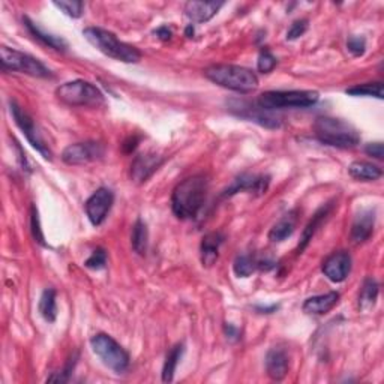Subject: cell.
<instances>
[{
    "label": "cell",
    "instance_id": "cb8c5ba5",
    "mask_svg": "<svg viewBox=\"0 0 384 384\" xmlns=\"http://www.w3.org/2000/svg\"><path fill=\"white\" fill-rule=\"evenodd\" d=\"M378 297V283L374 278H366L361 290L359 296V306L362 311H370L374 308L375 302Z\"/></svg>",
    "mask_w": 384,
    "mask_h": 384
},
{
    "label": "cell",
    "instance_id": "4316f807",
    "mask_svg": "<svg viewBox=\"0 0 384 384\" xmlns=\"http://www.w3.org/2000/svg\"><path fill=\"white\" fill-rule=\"evenodd\" d=\"M329 210H330V206L321 208L317 213H315L314 218L311 219V223L306 225V228L302 233V241H301V243H299V252L303 251L306 248V245L310 243V241H312V236L315 234V232H317L323 221L326 219V216L329 215Z\"/></svg>",
    "mask_w": 384,
    "mask_h": 384
},
{
    "label": "cell",
    "instance_id": "8fae6325",
    "mask_svg": "<svg viewBox=\"0 0 384 384\" xmlns=\"http://www.w3.org/2000/svg\"><path fill=\"white\" fill-rule=\"evenodd\" d=\"M105 148L98 141L70 144L62 152V161L68 165H86L104 158Z\"/></svg>",
    "mask_w": 384,
    "mask_h": 384
},
{
    "label": "cell",
    "instance_id": "7a4b0ae2",
    "mask_svg": "<svg viewBox=\"0 0 384 384\" xmlns=\"http://www.w3.org/2000/svg\"><path fill=\"white\" fill-rule=\"evenodd\" d=\"M83 37L88 39L102 54L114 59V61L123 63H137L140 62L141 53L139 48H135L126 42H122L114 33L101 28H88L83 30Z\"/></svg>",
    "mask_w": 384,
    "mask_h": 384
},
{
    "label": "cell",
    "instance_id": "ab89813d",
    "mask_svg": "<svg viewBox=\"0 0 384 384\" xmlns=\"http://www.w3.org/2000/svg\"><path fill=\"white\" fill-rule=\"evenodd\" d=\"M186 37H188V38H192V37H194V28H192V24H190V26H188V28H186Z\"/></svg>",
    "mask_w": 384,
    "mask_h": 384
},
{
    "label": "cell",
    "instance_id": "5b68a950",
    "mask_svg": "<svg viewBox=\"0 0 384 384\" xmlns=\"http://www.w3.org/2000/svg\"><path fill=\"white\" fill-rule=\"evenodd\" d=\"M320 95L314 90H270L259 98V104L267 110L308 108L317 104Z\"/></svg>",
    "mask_w": 384,
    "mask_h": 384
},
{
    "label": "cell",
    "instance_id": "83f0119b",
    "mask_svg": "<svg viewBox=\"0 0 384 384\" xmlns=\"http://www.w3.org/2000/svg\"><path fill=\"white\" fill-rule=\"evenodd\" d=\"M39 312L46 321L53 323L57 317V305H56V292L53 288H47L39 299Z\"/></svg>",
    "mask_w": 384,
    "mask_h": 384
},
{
    "label": "cell",
    "instance_id": "f546056e",
    "mask_svg": "<svg viewBox=\"0 0 384 384\" xmlns=\"http://www.w3.org/2000/svg\"><path fill=\"white\" fill-rule=\"evenodd\" d=\"M257 267H259V261L254 257H251V255H239L233 264L234 273L239 278L251 276L252 273L257 270Z\"/></svg>",
    "mask_w": 384,
    "mask_h": 384
},
{
    "label": "cell",
    "instance_id": "d6a6232c",
    "mask_svg": "<svg viewBox=\"0 0 384 384\" xmlns=\"http://www.w3.org/2000/svg\"><path fill=\"white\" fill-rule=\"evenodd\" d=\"M86 267L93 269V270H99V269H104L105 264H107V252L104 250H97L93 251V254L90 257L86 260Z\"/></svg>",
    "mask_w": 384,
    "mask_h": 384
},
{
    "label": "cell",
    "instance_id": "d590c367",
    "mask_svg": "<svg viewBox=\"0 0 384 384\" xmlns=\"http://www.w3.org/2000/svg\"><path fill=\"white\" fill-rule=\"evenodd\" d=\"M32 233L35 241L41 245H46L44 242V234L41 232V225H39V216H38V210L35 206H32Z\"/></svg>",
    "mask_w": 384,
    "mask_h": 384
},
{
    "label": "cell",
    "instance_id": "9a60e30c",
    "mask_svg": "<svg viewBox=\"0 0 384 384\" xmlns=\"http://www.w3.org/2000/svg\"><path fill=\"white\" fill-rule=\"evenodd\" d=\"M162 164H164V158L156 153H143L132 162L131 177L137 183H144Z\"/></svg>",
    "mask_w": 384,
    "mask_h": 384
},
{
    "label": "cell",
    "instance_id": "3957f363",
    "mask_svg": "<svg viewBox=\"0 0 384 384\" xmlns=\"http://www.w3.org/2000/svg\"><path fill=\"white\" fill-rule=\"evenodd\" d=\"M314 134L321 143L338 149H353L361 141L356 128L336 117H319L314 123Z\"/></svg>",
    "mask_w": 384,
    "mask_h": 384
},
{
    "label": "cell",
    "instance_id": "277c9868",
    "mask_svg": "<svg viewBox=\"0 0 384 384\" xmlns=\"http://www.w3.org/2000/svg\"><path fill=\"white\" fill-rule=\"evenodd\" d=\"M204 77L221 88L239 93H250L259 88L255 72L237 65H212L204 70Z\"/></svg>",
    "mask_w": 384,
    "mask_h": 384
},
{
    "label": "cell",
    "instance_id": "d4e9b609",
    "mask_svg": "<svg viewBox=\"0 0 384 384\" xmlns=\"http://www.w3.org/2000/svg\"><path fill=\"white\" fill-rule=\"evenodd\" d=\"M183 350H185L183 344H177L172 350H170L167 357H165L164 368H162V381H165V383L173 381L176 368H177V365H179V361L182 359Z\"/></svg>",
    "mask_w": 384,
    "mask_h": 384
},
{
    "label": "cell",
    "instance_id": "4dcf8cb0",
    "mask_svg": "<svg viewBox=\"0 0 384 384\" xmlns=\"http://www.w3.org/2000/svg\"><path fill=\"white\" fill-rule=\"evenodd\" d=\"M53 5L68 17H72V19H80L83 15V10H84L83 2H75V0H72V2H54Z\"/></svg>",
    "mask_w": 384,
    "mask_h": 384
},
{
    "label": "cell",
    "instance_id": "484cf974",
    "mask_svg": "<svg viewBox=\"0 0 384 384\" xmlns=\"http://www.w3.org/2000/svg\"><path fill=\"white\" fill-rule=\"evenodd\" d=\"M131 243H132V250L144 255L148 251V243H149V232H148V225L143 223L141 219H137V223L134 224L132 228V234H131Z\"/></svg>",
    "mask_w": 384,
    "mask_h": 384
},
{
    "label": "cell",
    "instance_id": "ac0fdd59",
    "mask_svg": "<svg viewBox=\"0 0 384 384\" xmlns=\"http://www.w3.org/2000/svg\"><path fill=\"white\" fill-rule=\"evenodd\" d=\"M223 5V2H197V0H191V2L185 5V15L194 23H206L216 15Z\"/></svg>",
    "mask_w": 384,
    "mask_h": 384
},
{
    "label": "cell",
    "instance_id": "d6986e66",
    "mask_svg": "<svg viewBox=\"0 0 384 384\" xmlns=\"http://www.w3.org/2000/svg\"><path fill=\"white\" fill-rule=\"evenodd\" d=\"M338 302H339V293L336 292L312 296L305 301L303 311L311 315H323L334 310Z\"/></svg>",
    "mask_w": 384,
    "mask_h": 384
},
{
    "label": "cell",
    "instance_id": "9c48e42d",
    "mask_svg": "<svg viewBox=\"0 0 384 384\" xmlns=\"http://www.w3.org/2000/svg\"><path fill=\"white\" fill-rule=\"evenodd\" d=\"M228 110L230 113H233L237 117L255 122L264 128H270V130H275V128L281 126V119L273 113V110L261 107L259 102H252L251 104L248 101H230Z\"/></svg>",
    "mask_w": 384,
    "mask_h": 384
},
{
    "label": "cell",
    "instance_id": "e575fe53",
    "mask_svg": "<svg viewBox=\"0 0 384 384\" xmlns=\"http://www.w3.org/2000/svg\"><path fill=\"white\" fill-rule=\"evenodd\" d=\"M347 48L353 56H362L366 51V41L363 37H350L347 41Z\"/></svg>",
    "mask_w": 384,
    "mask_h": 384
},
{
    "label": "cell",
    "instance_id": "4fadbf2b",
    "mask_svg": "<svg viewBox=\"0 0 384 384\" xmlns=\"http://www.w3.org/2000/svg\"><path fill=\"white\" fill-rule=\"evenodd\" d=\"M324 276L332 283H343L352 272V257L345 251H338L324 260L321 267Z\"/></svg>",
    "mask_w": 384,
    "mask_h": 384
},
{
    "label": "cell",
    "instance_id": "6da1fadb",
    "mask_svg": "<svg viewBox=\"0 0 384 384\" xmlns=\"http://www.w3.org/2000/svg\"><path fill=\"white\" fill-rule=\"evenodd\" d=\"M209 190L204 176H192L179 183L172 194V209L181 219H194L199 215Z\"/></svg>",
    "mask_w": 384,
    "mask_h": 384
},
{
    "label": "cell",
    "instance_id": "1f68e13d",
    "mask_svg": "<svg viewBox=\"0 0 384 384\" xmlns=\"http://www.w3.org/2000/svg\"><path fill=\"white\" fill-rule=\"evenodd\" d=\"M278 61L276 57L273 56L269 50H263L260 56H259V61H257V68L261 74H269L273 70H275Z\"/></svg>",
    "mask_w": 384,
    "mask_h": 384
},
{
    "label": "cell",
    "instance_id": "2e32d148",
    "mask_svg": "<svg viewBox=\"0 0 384 384\" xmlns=\"http://www.w3.org/2000/svg\"><path fill=\"white\" fill-rule=\"evenodd\" d=\"M288 366H290L288 353L284 348L275 347L269 350V353L266 356V371L272 380L275 381L284 380L285 375L288 374Z\"/></svg>",
    "mask_w": 384,
    "mask_h": 384
},
{
    "label": "cell",
    "instance_id": "ba28073f",
    "mask_svg": "<svg viewBox=\"0 0 384 384\" xmlns=\"http://www.w3.org/2000/svg\"><path fill=\"white\" fill-rule=\"evenodd\" d=\"M0 57H2L0 62H2L3 70L37 77V79H48V77H51V71L44 63L39 62L35 57L21 53V51L2 47L0 48Z\"/></svg>",
    "mask_w": 384,
    "mask_h": 384
},
{
    "label": "cell",
    "instance_id": "7402d4cb",
    "mask_svg": "<svg viewBox=\"0 0 384 384\" xmlns=\"http://www.w3.org/2000/svg\"><path fill=\"white\" fill-rule=\"evenodd\" d=\"M23 23L26 28H28V30L30 32V35L33 38H37L39 42H42V44L50 47V48H53L56 51H66L68 48V42L61 38V37H56V35H51V33H47L46 30H42L38 24H35L33 21H30L28 17H24L23 19Z\"/></svg>",
    "mask_w": 384,
    "mask_h": 384
},
{
    "label": "cell",
    "instance_id": "603a6c76",
    "mask_svg": "<svg viewBox=\"0 0 384 384\" xmlns=\"http://www.w3.org/2000/svg\"><path fill=\"white\" fill-rule=\"evenodd\" d=\"M348 173L350 176L354 177L356 181L372 182V181H378V179L383 176V170L377 165H374L372 162L356 161L353 164H350Z\"/></svg>",
    "mask_w": 384,
    "mask_h": 384
},
{
    "label": "cell",
    "instance_id": "e0dca14e",
    "mask_svg": "<svg viewBox=\"0 0 384 384\" xmlns=\"http://www.w3.org/2000/svg\"><path fill=\"white\" fill-rule=\"evenodd\" d=\"M375 225V210L374 209H362L352 227V239L354 243H363L368 241L374 232Z\"/></svg>",
    "mask_w": 384,
    "mask_h": 384
},
{
    "label": "cell",
    "instance_id": "44dd1931",
    "mask_svg": "<svg viewBox=\"0 0 384 384\" xmlns=\"http://www.w3.org/2000/svg\"><path fill=\"white\" fill-rule=\"evenodd\" d=\"M297 213H299L297 210H292L281 218L278 223L270 228L269 241L279 243V242H284L287 237L292 236L297 225Z\"/></svg>",
    "mask_w": 384,
    "mask_h": 384
},
{
    "label": "cell",
    "instance_id": "836d02e7",
    "mask_svg": "<svg viewBox=\"0 0 384 384\" xmlns=\"http://www.w3.org/2000/svg\"><path fill=\"white\" fill-rule=\"evenodd\" d=\"M308 30V20H296L287 32V41H294L297 38H301L303 33Z\"/></svg>",
    "mask_w": 384,
    "mask_h": 384
},
{
    "label": "cell",
    "instance_id": "8992f818",
    "mask_svg": "<svg viewBox=\"0 0 384 384\" xmlns=\"http://www.w3.org/2000/svg\"><path fill=\"white\" fill-rule=\"evenodd\" d=\"M57 98L71 107H98L104 102L102 92L84 80L68 81L56 90Z\"/></svg>",
    "mask_w": 384,
    "mask_h": 384
},
{
    "label": "cell",
    "instance_id": "f35d334b",
    "mask_svg": "<svg viewBox=\"0 0 384 384\" xmlns=\"http://www.w3.org/2000/svg\"><path fill=\"white\" fill-rule=\"evenodd\" d=\"M155 35L159 38V39H162V41H168L170 38H172V30H170L167 26H162V28H159L158 30H155Z\"/></svg>",
    "mask_w": 384,
    "mask_h": 384
},
{
    "label": "cell",
    "instance_id": "52a82bcc",
    "mask_svg": "<svg viewBox=\"0 0 384 384\" xmlns=\"http://www.w3.org/2000/svg\"><path fill=\"white\" fill-rule=\"evenodd\" d=\"M90 345L105 366L114 372H123L130 366V354L125 352V348L113 339L110 335L98 334L90 339Z\"/></svg>",
    "mask_w": 384,
    "mask_h": 384
},
{
    "label": "cell",
    "instance_id": "f1b7e54d",
    "mask_svg": "<svg viewBox=\"0 0 384 384\" xmlns=\"http://www.w3.org/2000/svg\"><path fill=\"white\" fill-rule=\"evenodd\" d=\"M347 95L352 97H374L383 99V83L381 81H375V83H365V84H357V86H353L345 90Z\"/></svg>",
    "mask_w": 384,
    "mask_h": 384
},
{
    "label": "cell",
    "instance_id": "8d00e7d4",
    "mask_svg": "<svg viewBox=\"0 0 384 384\" xmlns=\"http://www.w3.org/2000/svg\"><path fill=\"white\" fill-rule=\"evenodd\" d=\"M365 153H366V155L375 158V159H383V155H384L383 143H370V144H366Z\"/></svg>",
    "mask_w": 384,
    "mask_h": 384
},
{
    "label": "cell",
    "instance_id": "7c38bea8",
    "mask_svg": "<svg viewBox=\"0 0 384 384\" xmlns=\"http://www.w3.org/2000/svg\"><path fill=\"white\" fill-rule=\"evenodd\" d=\"M113 203L114 194L108 188H99L97 192H93L86 204H84V209H86V215L90 223L95 227L104 223L108 212L112 210Z\"/></svg>",
    "mask_w": 384,
    "mask_h": 384
},
{
    "label": "cell",
    "instance_id": "5bb4252c",
    "mask_svg": "<svg viewBox=\"0 0 384 384\" xmlns=\"http://www.w3.org/2000/svg\"><path fill=\"white\" fill-rule=\"evenodd\" d=\"M270 182L269 176H254V174H242L239 176L233 183L230 185L225 192L224 197H232V195L237 192H255V194H264L267 191V186Z\"/></svg>",
    "mask_w": 384,
    "mask_h": 384
},
{
    "label": "cell",
    "instance_id": "ffe728a7",
    "mask_svg": "<svg viewBox=\"0 0 384 384\" xmlns=\"http://www.w3.org/2000/svg\"><path fill=\"white\" fill-rule=\"evenodd\" d=\"M225 237L223 233L213 232L203 237L201 242V263L204 267H212L218 260L221 245L224 243Z\"/></svg>",
    "mask_w": 384,
    "mask_h": 384
},
{
    "label": "cell",
    "instance_id": "30bf717a",
    "mask_svg": "<svg viewBox=\"0 0 384 384\" xmlns=\"http://www.w3.org/2000/svg\"><path fill=\"white\" fill-rule=\"evenodd\" d=\"M10 110L15 125L20 128L26 139L32 144V148H35L46 159L51 161L53 155H51V150L48 149V144H46L44 139H42L35 121L15 101H10Z\"/></svg>",
    "mask_w": 384,
    "mask_h": 384
},
{
    "label": "cell",
    "instance_id": "74e56055",
    "mask_svg": "<svg viewBox=\"0 0 384 384\" xmlns=\"http://www.w3.org/2000/svg\"><path fill=\"white\" fill-rule=\"evenodd\" d=\"M225 335L230 339L237 341L239 338H241V332H239V329L234 327L233 324H225Z\"/></svg>",
    "mask_w": 384,
    "mask_h": 384
}]
</instances>
